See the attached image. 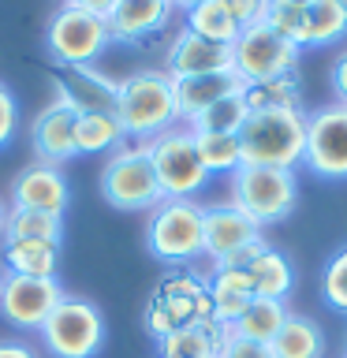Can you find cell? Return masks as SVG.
I'll return each mask as SVG.
<instances>
[{
    "mask_svg": "<svg viewBox=\"0 0 347 358\" xmlns=\"http://www.w3.org/2000/svg\"><path fill=\"white\" fill-rule=\"evenodd\" d=\"M116 120L123 127V138L134 142H150L157 134H164L168 127L179 123L176 112V83L172 75L157 71V67H142L127 78H120L116 86Z\"/></svg>",
    "mask_w": 347,
    "mask_h": 358,
    "instance_id": "1",
    "label": "cell"
},
{
    "mask_svg": "<svg viewBox=\"0 0 347 358\" xmlns=\"http://www.w3.org/2000/svg\"><path fill=\"white\" fill-rule=\"evenodd\" d=\"M239 145H243V164L295 172L306 157V112L302 108L250 112L239 127Z\"/></svg>",
    "mask_w": 347,
    "mask_h": 358,
    "instance_id": "2",
    "label": "cell"
},
{
    "mask_svg": "<svg viewBox=\"0 0 347 358\" xmlns=\"http://www.w3.org/2000/svg\"><path fill=\"white\" fill-rule=\"evenodd\" d=\"M232 183V206L246 213L257 228L265 224H276L284 220L291 209H295V198H299V183H295V172H284V168H257V164H243L228 176Z\"/></svg>",
    "mask_w": 347,
    "mask_h": 358,
    "instance_id": "3",
    "label": "cell"
},
{
    "mask_svg": "<svg viewBox=\"0 0 347 358\" xmlns=\"http://www.w3.org/2000/svg\"><path fill=\"white\" fill-rule=\"evenodd\" d=\"M142 150L150 153V164L157 172V183H161L164 198H194L209 183V172L194 145V131L187 123H176L164 134L142 142Z\"/></svg>",
    "mask_w": 347,
    "mask_h": 358,
    "instance_id": "4",
    "label": "cell"
},
{
    "mask_svg": "<svg viewBox=\"0 0 347 358\" xmlns=\"http://www.w3.org/2000/svg\"><path fill=\"white\" fill-rule=\"evenodd\" d=\"M38 332L52 358H94L105 343V317L94 302L64 295Z\"/></svg>",
    "mask_w": 347,
    "mask_h": 358,
    "instance_id": "5",
    "label": "cell"
},
{
    "mask_svg": "<svg viewBox=\"0 0 347 358\" xmlns=\"http://www.w3.org/2000/svg\"><path fill=\"white\" fill-rule=\"evenodd\" d=\"M201 209L194 198H164L153 209L146 246L157 262L164 265H187L201 254Z\"/></svg>",
    "mask_w": 347,
    "mask_h": 358,
    "instance_id": "6",
    "label": "cell"
},
{
    "mask_svg": "<svg viewBox=\"0 0 347 358\" xmlns=\"http://www.w3.org/2000/svg\"><path fill=\"white\" fill-rule=\"evenodd\" d=\"M101 198L112 209H127V213L157 209L164 201L157 172L150 164V153L142 145H120L108 157V164L101 168Z\"/></svg>",
    "mask_w": 347,
    "mask_h": 358,
    "instance_id": "7",
    "label": "cell"
},
{
    "mask_svg": "<svg viewBox=\"0 0 347 358\" xmlns=\"http://www.w3.org/2000/svg\"><path fill=\"white\" fill-rule=\"evenodd\" d=\"M299 45L280 38L273 27H265L262 19L239 30V38L232 41V71L239 75L243 86L269 83V78L291 75L299 64Z\"/></svg>",
    "mask_w": 347,
    "mask_h": 358,
    "instance_id": "8",
    "label": "cell"
},
{
    "mask_svg": "<svg viewBox=\"0 0 347 358\" xmlns=\"http://www.w3.org/2000/svg\"><path fill=\"white\" fill-rule=\"evenodd\" d=\"M108 41H112L108 19L71 4L56 8V15L49 19V30H45V49L64 67H90L108 49Z\"/></svg>",
    "mask_w": 347,
    "mask_h": 358,
    "instance_id": "9",
    "label": "cell"
},
{
    "mask_svg": "<svg viewBox=\"0 0 347 358\" xmlns=\"http://www.w3.org/2000/svg\"><path fill=\"white\" fill-rule=\"evenodd\" d=\"M318 179H347V105H321L306 112V157Z\"/></svg>",
    "mask_w": 347,
    "mask_h": 358,
    "instance_id": "10",
    "label": "cell"
},
{
    "mask_svg": "<svg viewBox=\"0 0 347 358\" xmlns=\"http://www.w3.org/2000/svg\"><path fill=\"white\" fill-rule=\"evenodd\" d=\"M64 299L56 280H38V276H0V313L15 329H41L52 306Z\"/></svg>",
    "mask_w": 347,
    "mask_h": 358,
    "instance_id": "11",
    "label": "cell"
},
{
    "mask_svg": "<svg viewBox=\"0 0 347 358\" xmlns=\"http://www.w3.org/2000/svg\"><path fill=\"white\" fill-rule=\"evenodd\" d=\"M262 243V228L239 213L232 201H220V206H206L201 209V254L209 257L213 265L228 262L246 246Z\"/></svg>",
    "mask_w": 347,
    "mask_h": 358,
    "instance_id": "12",
    "label": "cell"
},
{
    "mask_svg": "<svg viewBox=\"0 0 347 358\" xmlns=\"http://www.w3.org/2000/svg\"><path fill=\"white\" fill-rule=\"evenodd\" d=\"M67 179L56 164L34 161L11 179V209H34V213H56L67 209Z\"/></svg>",
    "mask_w": 347,
    "mask_h": 358,
    "instance_id": "13",
    "label": "cell"
},
{
    "mask_svg": "<svg viewBox=\"0 0 347 358\" xmlns=\"http://www.w3.org/2000/svg\"><path fill=\"white\" fill-rule=\"evenodd\" d=\"M56 101H64L71 112H116V86L97 67H64L52 75Z\"/></svg>",
    "mask_w": 347,
    "mask_h": 358,
    "instance_id": "14",
    "label": "cell"
},
{
    "mask_svg": "<svg viewBox=\"0 0 347 358\" xmlns=\"http://www.w3.org/2000/svg\"><path fill=\"white\" fill-rule=\"evenodd\" d=\"M164 71L172 78H190V75H213V71H232V45L206 41L187 27L172 38L164 56Z\"/></svg>",
    "mask_w": 347,
    "mask_h": 358,
    "instance_id": "15",
    "label": "cell"
},
{
    "mask_svg": "<svg viewBox=\"0 0 347 358\" xmlns=\"http://www.w3.org/2000/svg\"><path fill=\"white\" fill-rule=\"evenodd\" d=\"M75 123H78V112H71L64 101H52L38 112L30 127V142H34V153L41 157L45 164H64L67 157H78L75 150Z\"/></svg>",
    "mask_w": 347,
    "mask_h": 358,
    "instance_id": "16",
    "label": "cell"
},
{
    "mask_svg": "<svg viewBox=\"0 0 347 358\" xmlns=\"http://www.w3.org/2000/svg\"><path fill=\"white\" fill-rule=\"evenodd\" d=\"M157 306H164V313L179 324H194V321H213V302H209V284L190 273H172L157 287L153 295Z\"/></svg>",
    "mask_w": 347,
    "mask_h": 358,
    "instance_id": "17",
    "label": "cell"
},
{
    "mask_svg": "<svg viewBox=\"0 0 347 358\" xmlns=\"http://www.w3.org/2000/svg\"><path fill=\"white\" fill-rule=\"evenodd\" d=\"M172 11L176 8L168 0H116V8L105 19H108L112 41H142L150 34L164 30Z\"/></svg>",
    "mask_w": 347,
    "mask_h": 358,
    "instance_id": "18",
    "label": "cell"
},
{
    "mask_svg": "<svg viewBox=\"0 0 347 358\" xmlns=\"http://www.w3.org/2000/svg\"><path fill=\"white\" fill-rule=\"evenodd\" d=\"M176 83V112L179 123H190L198 112L217 105L220 97L239 94L243 83L235 71H213V75H190V78H172Z\"/></svg>",
    "mask_w": 347,
    "mask_h": 358,
    "instance_id": "19",
    "label": "cell"
},
{
    "mask_svg": "<svg viewBox=\"0 0 347 358\" xmlns=\"http://www.w3.org/2000/svg\"><path fill=\"white\" fill-rule=\"evenodd\" d=\"M209 284V302H213V321L232 329L239 321V313L250 306L254 291H250V276L246 268H213Z\"/></svg>",
    "mask_w": 347,
    "mask_h": 358,
    "instance_id": "20",
    "label": "cell"
},
{
    "mask_svg": "<svg viewBox=\"0 0 347 358\" xmlns=\"http://www.w3.org/2000/svg\"><path fill=\"white\" fill-rule=\"evenodd\" d=\"M224 332L228 329L217 321H194V324H179L176 332L157 340V347H161V358H217Z\"/></svg>",
    "mask_w": 347,
    "mask_h": 358,
    "instance_id": "21",
    "label": "cell"
},
{
    "mask_svg": "<svg viewBox=\"0 0 347 358\" xmlns=\"http://www.w3.org/2000/svg\"><path fill=\"white\" fill-rule=\"evenodd\" d=\"M246 276H250V291L254 299H276L284 302L295 287V273H291V262L273 246H265L262 254L246 265Z\"/></svg>",
    "mask_w": 347,
    "mask_h": 358,
    "instance_id": "22",
    "label": "cell"
},
{
    "mask_svg": "<svg viewBox=\"0 0 347 358\" xmlns=\"http://www.w3.org/2000/svg\"><path fill=\"white\" fill-rule=\"evenodd\" d=\"M4 265H8V273H15V276L56 280L60 246L56 243H34V239H4Z\"/></svg>",
    "mask_w": 347,
    "mask_h": 358,
    "instance_id": "23",
    "label": "cell"
},
{
    "mask_svg": "<svg viewBox=\"0 0 347 358\" xmlns=\"http://www.w3.org/2000/svg\"><path fill=\"white\" fill-rule=\"evenodd\" d=\"M347 34V0H313L306 4V30H302V49L332 45Z\"/></svg>",
    "mask_w": 347,
    "mask_h": 358,
    "instance_id": "24",
    "label": "cell"
},
{
    "mask_svg": "<svg viewBox=\"0 0 347 358\" xmlns=\"http://www.w3.org/2000/svg\"><path fill=\"white\" fill-rule=\"evenodd\" d=\"M273 355L276 358H321L325 355V336L310 317H299V313H288L284 329L273 336Z\"/></svg>",
    "mask_w": 347,
    "mask_h": 358,
    "instance_id": "25",
    "label": "cell"
},
{
    "mask_svg": "<svg viewBox=\"0 0 347 358\" xmlns=\"http://www.w3.org/2000/svg\"><path fill=\"white\" fill-rule=\"evenodd\" d=\"M183 19H187L183 27L190 34H198V38H206V41H217V45H232L243 30L220 0H201V4H194L190 11H183Z\"/></svg>",
    "mask_w": 347,
    "mask_h": 358,
    "instance_id": "26",
    "label": "cell"
},
{
    "mask_svg": "<svg viewBox=\"0 0 347 358\" xmlns=\"http://www.w3.org/2000/svg\"><path fill=\"white\" fill-rule=\"evenodd\" d=\"M288 321V306L276 299H250V306L239 313V321L232 324L235 336L243 340H257V343H273V336L284 329Z\"/></svg>",
    "mask_w": 347,
    "mask_h": 358,
    "instance_id": "27",
    "label": "cell"
},
{
    "mask_svg": "<svg viewBox=\"0 0 347 358\" xmlns=\"http://www.w3.org/2000/svg\"><path fill=\"white\" fill-rule=\"evenodd\" d=\"M123 145V127L116 112H83L75 123V150L78 153H105Z\"/></svg>",
    "mask_w": 347,
    "mask_h": 358,
    "instance_id": "28",
    "label": "cell"
},
{
    "mask_svg": "<svg viewBox=\"0 0 347 358\" xmlns=\"http://www.w3.org/2000/svg\"><path fill=\"white\" fill-rule=\"evenodd\" d=\"M4 239H34V243H56L64 239V217L56 213H34V209H11L4 217Z\"/></svg>",
    "mask_w": 347,
    "mask_h": 358,
    "instance_id": "29",
    "label": "cell"
},
{
    "mask_svg": "<svg viewBox=\"0 0 347 358\" xmlns=\"http://www.w3.org/2000/svg\"><path fill=\"white\" fill-rule=\"evenodd\" d=\"M198 157L206 164L209 176H232L235 168H243V145L239 134H213V131H194Z\"/></svg>",
    "mask_w": 347,
    "mask_h": 358,
    "instance_id": "30",
    "label": "cell"
},
{
    "mask_svg": "<svg viewBox=\"0 0 347 358\" xmlns=\"http://www.w3.org/2000/svg\"><path fill=\"white\" fill-rule=\"evenodd\" d=\"M246 116H250V108H246V97L239 90V94H228V97H220L217 105H209L206 112H198L187 127L190 131H213V134H239Z\"/></svg>",
    "mask_w": 347,
    "mask_h": 358,
    "instance_id": "31",
    "label": "cell"
},
{
    "mask_svg": "<svg viewBox=\"0 0 347 358\" xmlns=\"http://www.w3.org/2000/svg\"><path fill=\"white\" fill-rule=\"evenodd\" d=\"M243 97H246V108L250 112H269V108H302L299 105V75H280V78H269V83H254V86H243Z\"/></svg>",
    "mask_w": 347,
    "mask_h": 358,
    "instance_id": "32",
    "label": "cell"
},
{
    "mask_svg": "<svg viewBox=\"0 0 347 358\" xmlns=\"http://www.w3.org/2000/svg\"><path fill=\"white\" fill-rule=\"evenodd\" d=\"M262 22H265V27H273L280 38L295 41L302 49V30H306V8H302V4H291V0H269Z\"/></svg>",
    "mask_w": 347,
    "mask_h": 358,
    "instance_id": "33",
    "label": "cell"
},
{
    "mask_svg": "<svg viewBox=\"0 0 347 358\" xmlns=\"http://www.w3.org/2000/svg\"><path fill=\"white\" fill-rule=\"evenodd\" d=\"M321 299L336 313H347V246H340L321 268Z\"/></svg>",
    "mask_w": 347,
    "mask_h": 358,
    "instance_id": "34",
    "label": "cell"
},
{
    "mask_svg": "<svg viewBox=\"0 0 347 358\" xmlns=\"http://www.w3.org/2000/svg\"><path fill=\"white\" fill-rule=\"evenodd\" d=\"M217 358H276L269 343H257V340H243L235 336L232 329L224 332V343H220V355Z\"/></svg>",
    "mask_w": 347,
    "mask_h": 358,
    "instance_id": "35",
    "label": "cell"
},
{
    "mask_svg": "<svg viewBox=\"0 0 347 358\" xmlns=\"http://www.w3.org/2000/svg\"><path fill=\"white\" fill-rule=\"evenodd\" d=\"M15 120H19L15 97H11V90L0 83V145L11 142V134H15Z\"/></svg>",
    "mask_w": 347,
    "mask_h": 358,
    "instance_id": "36",
    "label": "cell"
},
{
    "mask_svg": "<svg viewBox=\"0 0 347 358\" xmlns=\"http://www.w3.org/2000/svg\"><path fill=\"white\" fill-rule=\"evenodd\" d=\"M220 4L232 11L239 27H250V22H257V19L265 15V4H269V0H220Z\"/></svg>",
    "mask_w": 347,
    "mask_h": 358,
    "instance_id": "37",
    "label": "cell"
},
{
    "mask_svg": "<svg viewBox=\"0 0 347 358\" xmlns=\"http://www.w3.org/2000/svg\"><path fill=\"white\" fill-rule=\"evenodd\" d=\"M332 94L340 105H347V49L332 60Z\"/></svg>",
    "mask_w": 347,
    "mask_h": 358,
    "instance_id": "38",
    "label": "cell"
},
{
    "mask_svg": "<svg viewBox=\"0 0 347 358\" xmlns=\"http://www.w3.org/2000/svg\"><path fill=\"white\" fill-rule=\"evenodd\" d=\"M0 358H38V355H34V347L19 340H0Z\"/></svg>",
    "mask_w": 347,
    "mask_h": 358,
    "instance_id": "39",
    "label": "cell"
},
{
    "mask_svg": "<svg viewBox=\"0 0 347 358\" xmlns=\"http://www.w3.org/2000/svg\"><path fill=\"white\" fill-rule=\"evenodd\" d=\"M64 4L83 8V11H94V15H108V11L116 8V0H64Z\"/></svg>",
    "mask_w": 347,
    "mask_h": 358,
    "instance_id": "40",
    "label": "cell"
},
{
    "mask_svg": "<svg viewBox=\"0 0 347 358\" xmlns=\"http://www.w3.org/2000/svg\"><path fill=\"white\" fill-rule=\"evenodd\" d=\"M168 4H172V8H179V11H190L194 4H201V0H168Z\"/></svg>",
    "mask_w": 347,
    "mask_h": 358,
    "instance_id": "41",
    "label": "cell"
},
{
    "mask_svg": "<svg viewBox=\"0 0 347 358\" xmlns=\"http://www.w3.org/2000/svg\"><path fill=\"white\" fill-rule=\"evenodd\" d=\"M4 217H8V206H4V198H0V235H4Z\"/></svg>",
    "mask_w": 347,
    "mask_h": 358,
    "instance_id": "42",
    "label": "cell"
},
{
    "mask_svg": "<svg viewBox=\"0 0 347 358\" xmlns=\"http://www.w3.org/2000/svg\"><path fill=\"white\" fill-rule=\"evenodd\" d=\"M291 4H302V8H306V4H313V0H291Z\"/></svg>",
    "mask_w": 347,
    "mask_h": 358,
    "instance_id": "43",
    "label": "cell"
},
{
    "mask_svg": "<svg viewBox=\"0 0 347 358\" xmlns=\"http://www.w3.org/2000/svg\"><path fill=\"white\" fill-rule=\"evenodd\" d=\"M344 358H347V355H344Z\"/></svg>",
    "mask_w": 347,
    "mask_h": 358,
    "instance_id": "44",
    "label": "cell"
}]
</instances>
